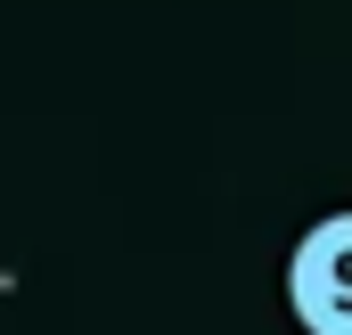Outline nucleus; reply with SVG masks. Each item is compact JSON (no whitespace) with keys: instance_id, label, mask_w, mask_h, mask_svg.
Here are the masks:
<instances>
[{"instance_id":"1","label":"nucleus","mask_w":352,"mask_h":335,"mask_svg":"<svg viewBox=\"0 0 352 335\" xmlns=\"http://www.w3.org/2000/svg\"><path fill=\"white\" fill-rule=\"evenodd\" d=\"M287 303L303 335H352V213L311 221L287 253Z\"/></svg>"}]
</instances>
